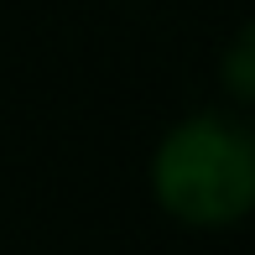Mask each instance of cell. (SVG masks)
Listing matches in <instances>:
<instances>
[{"label": "cell", "instance_id": "cell-1", "mask_svg": "<svg viewBox=\"0 0 255 255\" xmlns=\"http://www.w3.org/2000/svg\"><path fill=\"white\" fill-rule=\"evenodd\" d=\"M156 198L182 224H235L255 208V135L240 120L198 115L156 151Z\"/></svg>", "mask_w": 255, "mask_h": 255}, {"label": "cell", "instance_id": "cell-2", "mask_svg": "<svg viewBox=\"0 0 255 255\" xmlns=\"http://www.w3.org/2000/svg\"><path fill=\"white\" fill-rule=\"evenodd\" d=\"M219 68H224V84H229V94L255 99V21L235 31V42L224 47V63H219Z\"/></svg>", "mask_w": 255, "mask_h": 255}]
</instances>
